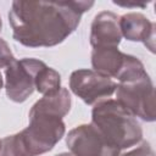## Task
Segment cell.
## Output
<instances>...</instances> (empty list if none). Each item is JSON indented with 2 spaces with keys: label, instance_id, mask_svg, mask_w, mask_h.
<instances>
[{
  "label": "cell",
  "instance_id": "obj_1",
  "mask_svg": "<svg viewBox=\"0 0 156 156\" xmlns=\"http://www.w3.org/2000/svg\"><path fill=\"white\" fill-rule=\"evenodd\" d=\"M94 1H13L9 12L12 37L28 48H49L76 30Z\"/></svg>",
  "mask_w": 156,
  "mask_h": 156
},
{
  "label": "cell",
  "instance_id": "obj_2",
  "mask_svg": "<svg viewBox=\"0 0 156 156\" xmlns=\"http://www.w3.org/2000/svg\"><path fill=\"white\" fill-rule=\"evenodd\" d=\"M62 118L29 111V124L1 140L0 156H39L50 151L65 135Z\"/></svg>",
  "mask_w": 156,
  "mask_h": 156
},
{
  "label": "cell",
  "instance_id": "obj_3",
  "mask_svg": "<svg viewBox=\"0 0 156 156\" xmlns=\"http://www.w3.org/2000/svg\"><path fill=\"white\" fill-rule=\"evenodd\" d=\"M91 124L108 145L121 152L135 146L143 139L139 122L113 99L95 104L91 111Z\"/></svg>",
  "mask_w": 156,
  "mask_h": 156
},
{
  "label": "cell",
  "instance_id": "obj_4",
  "mask_svg": "<svg viewBox=\"0 0 156 156\" xmlns=\"http://www.w3.org/2000/svg\"><path fill=\"white\" fill-rule=\"evenodd\" d=\"M91 66L95 72L111 79L116 78L119 83L133 82L147 74L140 60L117 48L93 49Z\"/></svg>",
  "mask_w": 156,
  "mask_h": 156
},
{
  "label": "cell",
  "instance_id": "obj_5",
  "mask_svg": "<svg viewBox=\"0 0 156 156\" xmlns=\"http://www.w3.org/2000/svg\"><path fill=\"white\" fill-rule=\"evenodd\" d=\"M115 93L117 102L132 116L146 122L155 121V89L149 74L133 82L118 83Z\"/></svg>",
  "mask_w": 156,
  "mask_h": 156
},
{
  "label": "cell",
  "instance_id": "obj_6",
  "mask_svg": "<svg viewBox=\"0 0 156 156\" xmlns=\"http://www.w3.org/2000/svg\"><path fill=\"white\" fill-rule=\"evenodd\" d=\"M45 63L37 58L15 60L5 71L6 95L15 102L26 101L35 89V76Z\"/></svg>",
  "mask_w": 156,
  "mask_h": 156
},
{
  "label": "cell",
  "instance_id": "obj_7",
  "mask_svg": "<svg viewBox=\"0 0 156 156\" xmlns=\"http://www.w3.org/2000/svg\"><path fill=\"white\" fill-rule=\"evenodd\" d=\"M117 88V83L94 69H77L71 73L69 89L88 105L108 99Z\"/></svg>",
  "mask_w": 156,
  "mask_h": 156
},
{
  "label": "cell",
  "instance_id": "obj_8",
  "mask_svg": "<svg viewBox=\"0 0 156 156\" xmlns=\"http://www.w3.org/2000/svg\"><path fill=\"white\" fill-rule=\"evenodd\" d=\"M66 144L74 156H118L121 152L108 145L91 123L77 126L69 130Z\"/></svg>",
  "mask_w": 156,
  "mask_h": 156
},
{
  "label": "cell",
  "instance_id": "obj_9",
  "mask_svg": "<svg viewBox=\"0 0 156 156\" xmlns=\"http://www.w3.org/2000/svg\"><path fill=\"white\" fill-rule=\"evenodd\" d=\"M118 20L119 17L111 11H102L94 17L90 28V44L94 49L119 45L122 34Z\"/></svg>",
  "mask_w": 156,
  "mask_h": 156
},
{
  "label": "cell",
  "instance_id": "obj_10",
  "mask_svg": "<svg viewBox=\"0 0 156 156\" xmlns=\"http://www.w3.org/2000/svg\"><path fill=\"white\" fill-rule=\"evenodd\" d=\"M122 37L130 41H143L152 52L155 51V23L138 12L126 13L118 20Z\"/></svg>",
  "mask_w": 156,
  "mask_h": 156
},
{
  "label": "cell",
  "instance_id": "obj_11",
  "mask_svg": "<svg viewBox=\"0 0 156 156\" xmlns=\"http://www.w3.org/2000/svg\"><path fill=\"white\" fill-rule=\"evenodd\" d=\"M71 108V95L67 88H62L52 94L43 96L30 108L32 112H41L63 118Z\"/></svg>",
  "mask_w": 156,
  "mask_h": 156
},
{
  "label": "cell",
  "instance_id": "obj_12",
  "mask_svg": "<svg viewBox=\"0 0 156 156\" xmlns=\"http://www.w3.org/2000/svg\"><path fill=\"white\" fill-rule=\"evenodd\" d=\"M34 84L35 89L43 94V96L52 95L61 89V76L57 71L45 65L37 73Z\"/></svg>",
  "mask_w": 156,
  "mask_h": 156
},
{
  "label": "cell",
  "instance_id": "obj_13",
  "mask_svg": "<svg viewBox=\"0 0 156 156\" xmlns=\"http://www.w3.org/2000/svg\"><path fill=\"white\" fill-rule=\"evenodd\" d=\"M118 156H154V151L147 141H140L126 152H119Z\"/></svg>",
  "mask_w": 156,
  "mask_h": 156
},
{
  "label": "cell",
  "instance_id": "obj_14",
  "mask_svg": "<svg viewBox=\"0 0 156 156\" xmlns=\"http://www.w3.org/2000/svg\"><path fill=\"white\" fill-rule=\"evenodd\" d=\"M15 56L10 50V46L7 45V43L0 38V68H6L9 67L13 61H15Z\"/></svg>",
  "mask_w": 156,
  "mask_h": 156
},
{
  "label": "cell",
  "instance_id": "obj_15",
  "mask_svg": "<svg viewBox=\"0 0 156 156\" xmlns=\"http://www.w3.org/2000/svg\"><path fill=\"white\" fill-rule=\"evenodd\" d=\"M113 4L119 5V6H124V7H144L146 6V4H138V2H116L113 1Z\"/></svg>",
  "mask_w": 156,
  "mask_h": 156
},
{
  "label": "cell",
  "instance_id": "obj_16",
  "mask_svg": "<svg viewBox=\"0 0 156 156\" xmlns=\"http://www.w3.org/2000/svg\"><path fill=\"white\" fill-rule=\"evenodd\" d=\"M56 156H74V155L71 154V152H62V154H58V155H56Z\"/></svg>",
  "mask_w": 156,
  "mask_h": 156
},
{
  "label": "cell",
  "instance_id": "obj_17",
  "mask_svg": "<svg viewBox=\"0 0 156 156\" xmlns=\"http://www.w3.org/2000/svg\"><path fill=\"white\" fill-rule=\"evenodd\" d=\"M2 84H4V82H2V77H1V73H0V90H1V88H2Z\"/></svg>",
  "mask_w": 156,
  "mask_h": 156
},
{
  "label": "cell",
  "instance_id": "obj_18",
  "mask_svg": "<svg viewBox=\"0 0 156 156\" xmlns=\"http://www.w3.org/2000/svg\"><path fill=\"white\" fill-rule=\"evenodd\" d=\"M1 24H2V23H1V18H0V30H1Z\"/></svg>",
  "mask_w": 156,
  "mask_h": 156
},
{
  "label": "cell",
  "instance_id": "obj_19",
  "mask_svg": "<svg viewBox=\"0 0 156 156\" xmlns=\"http://www.w3.org/2000/svg\"><path fill=\"white\" fill-rule=\"evenodd\" d=\"M0 150H1V140H0Z\"/></svg>",
  "mask_w": 156,
  "mask_h": 156
}]
</instances>
